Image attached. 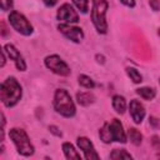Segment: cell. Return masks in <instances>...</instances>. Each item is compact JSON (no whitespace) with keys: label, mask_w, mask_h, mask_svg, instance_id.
Returning <instances> with one entry per match:
<instances>
[{"label":"cell","mask_w":160,"mask_h":160,"mask_svg":"<svg viewBox=\"0 0 160 160\" xmlns=\"http://www.w3.org/2000/svg\"><path fill=\"white\" fill-rule=\"evenodd\" d=\"M21 95H22L21 86L15 78L10 76L2 81V84L0 86V98H1L2 104L6 108L15 106L20 101Z\"/></svg>","instance_id":"cell-1"},{"label":"cell","mask_w":160,"mask_h":160,"mask_svg":"<svg viewBox=\"0 0 160 160\" xmlns=\"http://www.w3.org/2000/svg\"><path fill=\"white\" fill-rule=\"evenodd\" d=\"M99 136L100 139L105 142L109 144L111 141H118V142H126V134L124 131L122 124L118 119H112L110 122H105L102 128L99 130Z\"/></svg>","instance_id":"cell-2"},{"label":"cell","mask_w":160,"mask_h":160,"mask_svg":"<svg viewBox=\"0 0 160 160\" xmlns=\"http://www.w3.org/2000/svg\"><path fill=\"white\" fill-rule=\"evenodd\" d=\"M54 109L58 114L65 118H72L76 112L75 104L70 94L64 89H58L54 94Z\"/></svg>","instance_id":"cell-3"},{"label":"cell","mask_w":160,"mask_h":160,"mask_svg":"<svg viewBox=\"0 0 160 160\" xmlns=\"http://www.w3.org/2000/svg\"><path fill=\"white\" fill-rule=\"evenodd\" d=\"M9 136L12 140L18 152L22 156H31L34 154V145L31 144L28 134L25 130L19 129V128H12L9 131Z\"/></svg>","instance_id":"cell-4"},{"label":"cell","mask_w":160,"mask_h":160,"mask_svg":"<svg viewBox=\"0 0 160 160\" xmlns=\"http://www.w3.org/2000/svg\"><path fill=\"white\" fill-rule=\"evenodd\" d=\"M106 10H108L106 0H92L91 20H92V24L99 34H106V31H108Z\"/></svg>","instance_id":"cell-5"},{"label":"cell","mask_w":160,"mask_h":160,"mask_svg":"<svg viewBox=\"0 0 160 160\" xmlns=\"http://www.w3.org/2000/svg\"><path fill=\"white\" fill-rule=\"evenodd\" d=\"M9 22L10 25L14 28V30H16L19 34L21 35H25V36H29L32 34L34 31V28L32 25L29 22V20L22 15L20 14L19 11H11L9 14Z\"/></svg>","instance_id":"cell-6"},{"label":"cell","mask_w":160,"mask_h":160,"mask_svg":"<svg viewBox=\"0 0 160 160\" xmlns=\"http://www.w3.org/2000/svg\"><path fill=\"white\" fill-rule=\"evenodd\" d=\"M45 66L51 70L54 74L60 75V76H69L70 75V68L68 66V64L59 56V55H49L45 58L44 60Z\"/></svg>","instance_id":"cell-7"},{"label":"cell","mask_w":160,"mask_h":160,"mask_svg":"<svg viewBox=\"0 0 160 160\" xmlns=\"http://www.w3.org/2000/svg\"><path fill=\"white\" fill-rule=\"evenodd\" d=\"M58 30L65 38H68L69 40H71L74 42H81V40L84 39V31L81 30V28L72 26L70 24H59Z\"/></svg>","instance_id":"cell-8"},{"label":"cell","mask_w":160,"mask_h":160,"mask_svg":"<svg viewBox=\"0 0 160 160\" xmlns=\"http://www.w3.org/2000/svg\"><path fill=\"white\" fill-rule=\"evenodd\" d=\"M56 18L59 21H64L66 24H75L79 21V15L70 4H62L58 10Z\"/></svg>","instance_id":"cell-9"},{"label":"cell","mask_w":160,"mask_h":160,"mask_svg":"<svg viewBox=\"0 0 160 160\" xmlns=\"http://www.w3.org/2000/svg\"><path fill=\"white\" fill-rule=\"evenodd\" d=\"M76 142H78V146L80 148V150H82L84 156H85L86 160H96V159H99V155H98V152H96L92 142L88 138L79 136L78 140H76Z\"/></svg>","instance_id":"cell-10"},{"label":"cell","mask_w":160,"mask_h":160,"mask_svg":"<svg viewBox=\"0 0 160 160\" xmlns=\"http://www.w3.org/2000/svg\"><path fill=\"white\" fill-rule=\"evenodd\" d=\"M4 50H5V52L8 54V56H9L11 60H14L15 66L18 68V70H20V71H25V70H26V64H25L22 56L20 55L19 50H18L12 44H6V45L4 46Z\"/></svg>","instance_id":"cell-11"},{"label":"cell","mask_w":160,"mask_h":160,"mask_svg":"<svg viewBox=\"0 0 160 160\" xmlns=\"http://www.w3.org/2000/svg\"><path fill=\"white\" fill-rule=\"evenodd\" d=\"M129 111H130L131 119L134 120L135 124H141V122H142V120H144L146 112H145V108H144V105H142L139 100L134 99V100L130 101Z\"/></svg>","instance_id":"cell-12"},{"label":"cell","mask_w":160,"mask_h":160,"mask_svg":"<svg viewBox=\"0 0 160 160\" xmlns=\"http://www.w3.org/2000/svg\"><path fill=\"white\" fill-rule=\"evenodd\" d=\"M76 100H78V104H80L81 106H89L95 102L96 98L90 91H80L76 94Z\"/></svg>","instance_id":"cell-13"},{"label":"cell","mask_w":160,"mask_h":160,"mask_svg":"<svg viewBox=\"0 0 160 160\" xmlns=\"http://www.w3.org/2000/svg\"><path fill=\"white\" fill-rule=\"evenodd\" d=\"M112 108H114V110H115L118 114L122 115V114L125 112V110H126V101H125L124 96L114 95V96H112Z\"/></svg>","instance_id":"cell-14"},{"label":"cell","mask_w":160,"mask_h":160,"mask_svg":"<svg viewBox=\"0 0 160 160\" xmlns=\"http://www.w3.org/2000/svg\"><path fill=\"white\" fill-rule=\"evenodd\" d=\"M62 151H64V155H65L66 159H70V160L71 159H75V160H80L81 159L80 154L75 150L74 145L70 144V142H64L62 144Z\"/></svg>","instance_id":"cell-15"},{"label":"cell","mask_w":160,"mask_h":160,"mask_svg":"<svg viewBox=\"0 0 160 160\" xmlns=\"http://www.w3.org/2000/svg\"><path fill=\"white\" fill-rule=\"evenodd\" d=\"M136 94L140 95V98H142L145 100H152L156 95V90L150 86H144V88L136 89Z\"/></svg>","instance_id":"cell-16"},{"label":"cell","mask_w":160,"mask_h":160,"mask_svg":"<svg viewBox=\"0 0 160 160\" xmlns=\"http://www.w3.org/2000/svg\"><path fill=\"white\" fill-rule=\"evenodd\" d=\"M128 138H129V140L131 141V144H134V145H140L141 141H142V135H141V132H140L138 129H135V128H130V129L128 130Z\"/></svg>","instance_id":"cell-17"},{"label":"cell","mask_w":160,"mask_h":160,"mask_svg":"<svg viewBox=\"0 0 160 160\" xmlns=\"http://www.w3.org/2000/svg\"><path fill=\"white\" fill-rule=\"evenodd\" d=\"M78 81H79V84H80L82 88H85V89H94V88H95L94 80H92L90 76H88V75H84V74L79 75Z\"/></svg>","instance_id":"cell-18"},{"label":"cell","mask_w":160,"mask_h":160,"mask_svg":"<svg viewBox=\"0 0 160 160\" xmlns=\"http://www.w3.org/2000/svg\"><path fill=\"white\" fill-rule=\"evenodd\" d=\"M126 74H128V76L132 80L134 84H140V82L142 81L141 74H140L135 68H126Z\"/></svg>","instance_id":"cell-19"},{"label":"cell","mask_w":160,"mask_h":160,"mask_svg":"<svg viewBox=\"0 0 160 160\" xmlns=\"http://www.w3.org/2000/svg\"><path fill=\"white\" fill-rule=\"evenodd\" d=\"M132 156L124 149H114L110 154V159H131Z\"/></svg>","instance_id":"cell-20"},{"label":"cell","mask_w":160,"mask_h":160,"mask_svg":"<svg viewBox=\"0 0 160 160\" xmlns=\"http://www.w3.org/2000/svg\"><path fill=\"white\" fill-rule=\"evenodd\" d=\"M72 2L82 14L88 12V10H89V0H72Z\"/></svg>","instance_id":"cell-21"},{"label":"cell","mask_w":160,"mask_h":160,"mask_svg":"<svg viewBox=\"0 0 160 160\" xmlns=\"http://www.w3.org/2000/svg\"><path fill=\"white\" fill-rule=\"evenodd\" d=\"M149 124L152 129H158L160 130V119L159 118H155V116H150L149 118Z\"/></svg>","instance_id":"cell-22"},{"label":"cell","mask_w":160,"mask_h":160,"mask_svg":"<svg viewBox=\"0 0 160 160\" xmlns=\"http://www.w3.org/2000/svg\"><path fill=\"white\" fill-rule=\"evenodd\" d=\"M12 8V0H1V9L2 11H8Z\"/></svg>","instance_id":"cell-23"},{"label":"cell","mask_w":160,"mask_h":160,"mask_svg":"<svg viewBox=\"0 0 160 160\" xmlns=\"http://www.w3.org/2000/svg\"><path fill=\"white\" fill-rule=\"evenodd\" d=\"M49 130H50V132L51 134H54L55 136H59V138H61L62 136V132L59 130V128L58 126H55V125H50L49 126Z\"/></svg>","instance_id":"cell-24"},{"label":"cell","mask_w":160,"mask_h":160,"mask_svg":"<svg viewBox=\"0 0 160 160\" xmlns=\"http://www.w3.org/2000/svg\"><path fill=\"white\" fill-rule=\"evenodd\" d=\"M149 5L154 11H159V9H160V1L159 0H149Z\"/></svg>","instance_id":"cell-25"},{"label":"cell","mask_w":160,"mask_h":160,"mask_svg":"<svg viewBox=\"0 0 160 160\" xmlns=\"http://www.w3.org/2000/svg\"><path fill=\"white\" fill-rule=\"evenodd\" d=\"M151 144H152V146L155 148V149H160V140H159V138L158 136H152L151 138Z\"/></svg>","instance_id":"cell-26"},{"label":"cell","mask_w":160,"mask_h":160,"mask_svg":"<svg viewBox=\"0 0 160 160\" xmlns=\"http://www.w3.org/2000/svg\"><path fill=\"white\" fill-rule=\"evenodd\" d=\"M125 6H129V8H134L135 6V0H120Z\"/></svg>","instance_id":"cell-27"},{"label":"cell","mask_w":160,"mask_h":160,"mask_svg":"<svg viewBox=\"0 0 160 160\" xmlns=\"http://www.w3.org/2000/svg\"><path fill=\"white\" fill-rule=\"evenodd\" d=\"M42 2L46 5V6H54V5H56V2H58V0H42Z\"/></svg>","instance_id":"cell-28"},{"label":"cell","mask_w":160,"mask_h":160,"mask_svg":"<svg viewBox=\"0 0 160 160\" xmlns=\"http://www.w3.org/2000/svg\"><path fill=\"white\" fill-rule=\"evenodd\" d=\"M95 59H96V61H98L99 64H104V62H105V58H104V55H100V54H96V56H95Z\"/></svg>","instance_id":"cell-29"},{"label":"cell","mask_w":160,"mask_h":160,"mask_svg":"<svg viewBox=\"0 0 160 160\" xmlns=\"http://www.w3.org/2000/svg\"><path fill=\"white\" fill-rule=\"evenodd\" d=\"M5 54H6V52H5V50L2 49V50H1V64H0L1 68L5 65V61H6V56H5Z\"/></svg>","instance_id":"cell-30"},{"label":"cell","mask_w":160,"mask_h":160,"mask_svg":"<svg viewBox=\"0 0 160 160\" xmlns=\"http://www.w3.org/2000/svg\"><path fill=\"white\" fill-rule=\"evenodd\" d=\"M1 28H2V30H1V35L5 36V35H6V28H5V24H4V22H1Z\"/></svg>","instance_id":"cell-31"},{"label":"cell","mask_w":160,"mask_h":160,"mask_svg":"<svg viewBox=\"0 0 160 160\" xmlns=\"http://www.w3.org/2000/svg\"><path fill=\"white\" fill-rule=\"evenodd\" d=\"M158 35H159V36H160V28H159V29H158Z\"/></svg>","instance_id":"cell-32"}]
</instances>
